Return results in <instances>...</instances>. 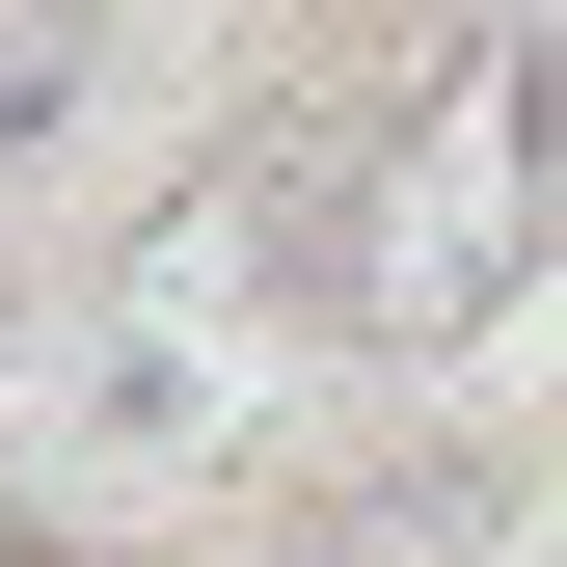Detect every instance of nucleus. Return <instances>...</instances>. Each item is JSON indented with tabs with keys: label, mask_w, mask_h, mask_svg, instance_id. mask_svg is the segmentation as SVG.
<instances>
[{
	"label": "nucleus",
	"mask_w": 567,
	"mask_h": 567,
	"mask_svg": "<svg viewBox=\"0 0 567 567\" xmlns=\"http://www.w3.org/2000/svg\"><path fill=\"white\" fill-rule=\"evenodd\" d=\"M351 217H379V244H324V324L351 351H460V324L540 298V217H567V28L540 0L433 54V109L351 135Z\"/></svg>",
	"instance_id": "1"
},
{
	"label": "nucleus",
	"mask_w": 567,
	"mask_h": 567,
	"mask_svg": "<svg viewBox=\"0 0 567 567\" xmlns=\"http://www.w3.org/2000/svg\"><path fill=\"white\" fill-rule=\"evenodd\" d=\"M82 54H109V0H0V163H54V109H82Z\"/></svg>",
	"instance_id": "2"
},
{
	"label": "nucleus",
	"mask_w": 567,
	"mask_h": 567,
	"mask_svg": "<svg viewBox=\"0 0 567 567\" xmlns=\"http://www.w3.org/2000/svg\"><path fill=\"white\" fill-rule=\"evenodd\" d=\"M433 28H514V0H433Z\"/></svg>",
	"instance_id": "3"
}]
</instances>
